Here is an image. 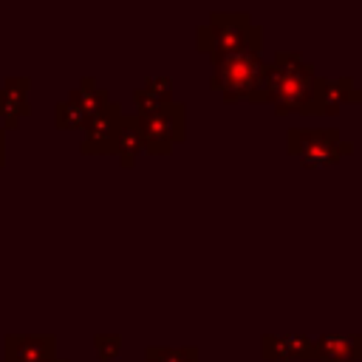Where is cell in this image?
<instances>
[{"mask_svg": "<svg viewBox=\"0 0 362 362\" xmlns=\"http://www.w3.org/2000/svg\"><path fill=\"white\" fill-rule=\"evenodd\" d=\"M122 107L110 102L88 127L82 136V153L85 156H113L116 153V136L122 124Z\"/></svg>", "mask_w": 362, "mask_h": 362, "instance_id": "cell-6", "label": "cell"}, {"mask_svg": "<svg viewBox=\"0 0 362 362\" xmlns=\"http://www.w3.org/2000/svg\"><path fill=\"white\" fill-rule=\"evenodd\" d=\"M263 359H317V348L311 337L303 334H266L260 342Z\"/></svg>", "mask_w": 362, "mask_h": 362, "instance_id": "cell-9", "label": "cell"}, {"mask_svg": "<svg viewBox=\"0 0 362 362\" xmlns=\"http://www.w3.org/2000/svg\"><path fill=\"white\" fill-rule=\"evenodd\" d=\"M57 359V337L51 334H8L3 362H51Z\"/></svg>", "mask_w": 362, "mask_h": 362, "instance_id": "cell-7", "label": "cell"}, {"mask_svg": "<svg viewBox=\"0 0 362 362\" xmlns=\"http://www.w3.org/2000/svg\"><path fill=\"white\" fill-rule=\"evenodd\" d=\"M195 42L198 51H209V57L263 48V28L255 25L243 11H218L209 17V23L195 28Z\"/></svg>", "mask_w": 362, "mask_h": 362, "instance_id": "cell-3", "label": "cell"}, {"mask_svg": "<svg viewBox=\"0 0 362 362\" xmlns=\"http://www.w3.org/2000/svg\"><path fill=\"white\" fill-rule=\"evenodd\" d=\"M6 161V127H0V167Z\"/></svg>", "mask_w": 362, "mask_h": 362, "instance_id": "cell-17", "label": "cell"}, {"mask_svg": "<svg viewBox=\"0 0 362 362\" xmlns=\"http://www.w3.org/2000/svg\"><path fill=\"white\" fill-rule=\"evenodd\" d=\"M139 130L144 136V150L150 156H170L173 147L184 139V124H187V105L184 102H170L147 113H136Z\"/></svg>", "mask_w": 362, "mask_h": 362, "instance_id": "cell-5", "label": "cell"}, {"mask_svg": "<svg viewBox=\"0 0 362 362\" xmlns=\"http://www.w3.org/2000/svg\"><path fill=\"white\" fill-rule=\"evenodd\" d=\"M139 153H144V136L139 130L136 113L133 116H122L119 136H116V153L113 156H119V164L122 167H133Z\"/></svg>", "mask_w": 362, "mask_h": 362, "instance_id": "cell-14", "label": "cell"}, {"mask_svg": "<svg viewBox=\"0 0 362 362\" xmlns=\"http://www.w3.org/2000/svg\"><path fill=\"white\" fill-rule=\"evenodd\" d=\"M133 102H136V113H147L156 110L161 105L173 102V79L170 76H150L141 88L133 90Z\"/></svg>", "mask_w": 362, "mask_h": 362, "instance_id": "cell-13", "label": "cell"}, {"mask_svg": "<svg viewBox=\"0 0 362 362\" xmlns=\"http://www.w3.org/2000/svg\"><path fill=\"white\" fill-rule=\"evenodd\" d=\"M144 362H198V348H147Z\"/></svg>", "mask_w": 362, "mask_h": 362, "instance_id": "cell-15", "label": "cell"}, {"mask_svg": "<svg viewBox=\"0 0 362 362\" xmlns=\"http://www.w3.org/2000/svg\"><path fill=\"white\" fill-rule=\"evenodd\" d=\"M28 76H8L3 85H0V116L6 119V130L17 127L20 119L31 110V102H28Z\"/></svg>", "mask_w": 362, "mask_h": 362, "instance_id": "cell-10", "label": "cell"}, {"mask_svg": "<svg viewBox=\"0 0 362 362\" xmlns=\"http://www.w3.org/2000/svg\"><path fill=\"white\" fill-rule=\"evenodd\" d=\"M68 99L85 113V119H88V124L110 105V96H107V90L102 88V85H96V79L93 76H85L82 82H79V88H74L71 93H68Z\"/></svg>", "mask_w": 362, "mask_h": 362, "instance_id": "cell-12", "label": "cell"}, {"mask_svg": "<svg viewBox=\"0 0 362 362\" xmlns=\"http://www.w3.org/2000/svg\"><path fill=\"white\" fill-rule=\"evenodd\" d=\"M263 48H246L235 54H212V90H221L223 102H266L269 65L260 57Z\"/></svg>", "mask_w": 362, "mask_h": 362, "instance_id": "cell-2", "label": "cell"}, {"mask_svg": "<svg viewBox=\"0 0 362 362\" xmlns=\"http://www.w3.org/2000/svg\"><path fill=\"white\" fill-rule=\"evenodd\" d=\"M51 362H65V359H51Z\"/></svg>", "mask_w": 362, "mask_h": 362, "instance_id": "cell-20", "label": "cell"}, {"mask_svg": "<svg viewBox=\"0 0 362 362\" xmlns=\"http://www.w3.org/2000/svg\"><path fill=\"white\" fill-rule=\"evenodd\" d=\"M314 65L303 59L300 51H277L269 65L266 79V102L274 105V113H308L314 99Z\"/></svg>", "mask_w": 362, "mask_h": 362, "instance_id": "cell-1", "label": "cell"}, {"mask_svg": "<svg viewBox=\"0 0 362 362\" xmlns=\"http://www.w3.org/2000/svg\"><path fill=\"white\" fill-rule=\"evenodd\" d=\"M286 153L300 158L303 167H325L351 156L354 144L345 141L337 127H288Z\"/></svg>", "mask_w": 362, "mask_h": 362, "instance_id": "cell-4", "label": "cell"}, {"mask_svg": "<svg viewBox=\"0 0 362 362\" xmlns=\"http://www.w3.org/2000/svg\"><path fill=\"white\" fill-rule=\"evenodd\" d=\"M320 362H359V334H322L314 339Z\"/></svg>", "mask_w": 362, "mask_h": 362, "instance_id": "cell-11", "label": "cell"}, {"mask_svg": "<svg viewBox=\"0 0 362 362\" xmlns=\"http://www.w3.org/2000/svg\"><path fill=\"white\" fill-rule=\"evenodd\" d=\"M351 102H359V105H362V90H356V88H354V93H351Z\"/></svg>", "mask_w": 362, "mask_h": 362, "instance_id": "cell-18", "label": "cell"}, {"mask_svg": "<svg viewBox=\"0 0 362 362\" xmlns=\"http://www.w3.org/2000/svg\"><path fill=\"white\" fill-rule=\"evenodd\" d=\"M93 348L99 359H113L122 351V337L119 334H96L93 337Z\"/></svg>", "mask_w": 362, "mask_h": 362, "instance_id": "cell-16", "label": "cell"}, {"mask_svg": "<svg viewBox=\"0 0 362 362\" xmlns=\"http://www.w3.org/2000/svg\"><path fill=\"white\" fill-rule=\"evenodd\" d=\"M359 359H362V334H359Z\"/></svg>", "mask_w": 362, "mask_h": 362, "instance_id": "cell-19", "label": "cell"}, {"mask_svg": "<svg viewBox=\"0 0 362 362\" xmlns=\"http://www.w3.org/2000/svg\"><path fill=\"white\" fill-rule=\"evenodd\" d=\"M351 93H354V79L351 76H337V79L317 76L308 116H334V113H339V107L351 102Z\"/></svg>", "mask_w": 362, "mask_h": 362, "instance_id": "cell-8", "label": "cell"}]
</instances>
